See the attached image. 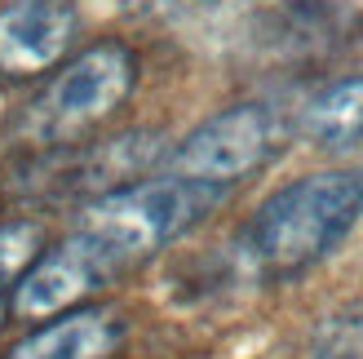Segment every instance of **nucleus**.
<instances>
[{
  "mask_svg": "<svg viewBox=\"0 0 363 359\" xmlns=\"http://www.w3.org/2000/svg\"><path fill=\"white\" fill-rule=\"evenodd\" d=\"M363 213V169H323L279 187L248 222V258L262 275L288 280L328 258Z\"/></svg>",
  "mask_w": 363,
  "mask_h": 359,
  "instance_id": "f257e3e1",
  "label": "nucleus"
},
{
  "mask_svg": "<svg viewBox=\"0 0 363 359\" xmlns=\"http://www.w3.org/2000/svg\"><path fill=\"white\" fill-rule=\"evenodd\" d=\"M222 200H226L222 187H204L182 173H160V177H142V182H124L116 191H106L102 200L84 209L76 231L102 253L111 275H120L129 266L147 262L169 240H177L182 231H191Z\"/></svg>",
  "mask_w": 363,
  "mask_h": 359,
  "instance_id": "f03ea898",
  "label": "nucleus"
},
{
  "mask_svg": "<svg viewBox=\"0 0 363 359\" xmlns=\"http://www.w3.org/2000/svg\"><path fill=\"white\" fill-rule=\"evenodd\" d=\"M133 80H138V58L120 40H102L84 49L80 58H71L40 89L23 129L35 142H71L111 116L133 94Z\"/></svg>",
  "mask_w": 363,
  "mask_h": 359,
  "instance_id": "7ed1b4c3",
  "label": "nucleus"
},
{
  "mask_svg": "<svg viewBox=\"0 0 363 359\" xmlns=\"http://www.w3.org/2000/svg\"><path fill=\"white\" fill-rule=\"evenodd\" d=\"M279 151V120L262 102H240L204 120L173 151V173L195 177L204 187L230 191L240 177L257 173Z\"/></svg>",
  "mask_w": 363,
  "mask_h": 359,
  "instance_id": "20e7f679",
  "label": "nucleus"
},
{
  "mask_svg": "<svg viewBox=\"0 0 363 359\" xmlns=\"http://www.w3.org/2000/svg\"><path fill=\"white\" fill-rule=\"evenodd\" d=\"M111 266L102 262V253L89 244L80 231H71L62 244L40 248L23 280L13 284V297H9V311L18 319H49L67 306H76L80 297H89L94 289L111 284Z\"/></svg>",
  "mask_w": 363,
  "mask_h": 359,
  "instance_id": "39448f33",
  "label": "nucleus"
},
{
  "mask_svg": "<svg viewBox=\"0 0 363 359\" xmlns=\"http://www.w3.org/2000/svg\"><path fill=\"white\" fill-rule=\"evenodd\" d=\"M76 40L71 0H9L0 9V71L40 76Z\"/></svg>",
  "mask_w": 363,
  "mask_h": 359,
  "instance_id": "423d86ee",
  "label": "nucleus"
},
{
  "mask_svg": "<svg viewBox=\"0 0 363 359\" xmlns=\"http://www.w3.org/2000/svg\"><path fill=\"white\" fill-rule=\"evenodd\" d=\"M120 319L111 311H67L58 319L40 324L31 337H23L5 359H111L120 346Z\"/></svg>",
  "mask_w": 363,
  "mask_h": 359,
  "instance_id": "0eeeda50",
  "label": "nucleus"
},
{
  "mask_svg": "<svg viewBox=\"0 0 363 359\" xmlns=\"http://www.w3.org/2000/svg\"><path fill=\"white\" fill-rule=\"evenodd\" d=\"M301 133L323 151H350L363 142V76L323 84L301 111Z\"/></svg>",
  "mask_w": 363,
  "mask_h": 359,
  "instance_id": "6e6552de",
  "label": "nucleus"
},
{
  "mask_svg": "<svg viewBox=\"0 0 363 359\" xmlns=\"http://www.w3.org/2000/svg\"><path fill=\"white\" fill-rule=\"evenodd\" d=\"M40 258V226L35 222H5L0 226V324H5L13 284L23 280V271Z\"/></svg>",
  "mask_w": 363,
  "mask_h": 359,
  "instance_id": "1a4fd4ad",
  "label": "nucleus"
},
{
  "mask_svg": "<svg viewBox=\"0 0 363 359\" xmlns=\"http://www.w3.org/2000/svg\"><path fill=\"white\" fill-rule=\"evenodd\" d=\"M315 359H363V346H354V342H337V346H323Z\"/></svg>",
  "mask_w": 363,
  "mask_h": 359,
  "instance_id": "9d476101",
  "label": "nucleus"
}]
</instances>
